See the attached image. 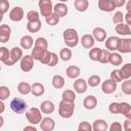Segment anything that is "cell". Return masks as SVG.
Wrapping results in <instances>:
<instances>
[{
    "instance_id": "cell-1",
    "label": "cell",
    "mask_w": 131,
    "mask_h": 131,
    "mask_svg": "<svg viewBox=\"0 0 131 131\" xmlns=\"http://www.w3.org/2000/svg\"><path fill=\"white\" fill-rule=\"evenodd\" d=\"M62 37H63V41L66 43V45L70 48H73V47H76L79 43V36H78V33L75 29L73 28H69V29H66L63 31V34H62Z\"/></svg>"
},
{
    "instance_id": "cell-2",
    "label": "cell",
    "mask_w": 131,
    "mask_h": 131,
    "mask_svg": "<svg viewBox=\"0 0 131 131\" xmlns=\"http://www.w3.org/2000/svg\"><path fill=\"white\" fill-rule=\"evenodd\" d=\"M75 110V103L61 100L58 105V115L63 119H69L73 116Z\"/></svg>"
},
{
    "instance_id": "cell-3",
    "label": "cell",
    "mask_w": 131,
    "mask_h": 131,
    "mask_svg": "<svg viewBox=\"0 0 131 131\" xmlns=\"http://www.w3.org/2000/svg\"><path fill=\"white\" fill-rule=\"evenodd\" d=\"M41 110L37 108V107H31L28 111H26V118L29 121V123H31L32 125H36V124H40V122L42 121V115H41Z\"/></svg>"
},
{
    "instance_id": "cell-4",
    "label": "cell",
    "mask_w": 131,
    "mask_h": 131,
    "mask_svg": "<svg viewBox=\"0 0 131 131\" xmlns=\"http://www.w3.org/2000/svg\"><path fill=\"white\" fill-rule=\"evenodd\" d=\"M10 108L15 114H23L27 111V102L21 98L15 97L10 101Z\"/></svg>"
},
{
    "instance_id": "cell-5",
    "label": "cell",
    "mask_w": 131,
    "mask_h": 131,
    "mask_svg": "<svg viewBox=\"0 0 131 131\" xmlns=\"http://www.w3.org/2000/svg\"><path fill=\"white\" fill-rule=\"evenodd\" d=\"M39 8L42 16L47 17L53 13V5L51 0H39Z\"/></svg>"
},
{
    "instance_id": "cell-6",
    "label": "cell",
    "mask_w": 131,
    "mask_h": 131,
    "mask_svg": "<svg viewBox=\"0 0 131 131\" xmlns=\"http://www.w3.org/2000/svg\"><path fill=\"white\" fill-rule=\"evenodd\" d=\"M34 60L35 59L30 54H27V55L23 56L21 59H20V63H19L20 70L25 73H28V72L32 71V69L34 68Z\"/></svg>"
},
{
    "instance_id": "cell-7",
    "label": "cell",
    "mask_w": 131,
    "mask_h": 131,
    "mask_svg": "<svg viewBox=\"0 0 131 131\" xmlns=\"http://www.w3.org/2000/svg\"><path fill=\"white\" fill-rule=\"evenodd\" d=\"M117 89V82H115L112 79H107L102 82L101 84V90L104 94H112Z\"/></svg>"
},
{
    "instance_id": "cell-8",
    "label": "cell",
    "mask_w": 131,
    "mask_h": 131,
    "mask_svg": "<svg viewBox=\"0 0 131 131\" xmlns=\"http://www.w3.org/2000/svg\"><path fill=\"white\" fill-rule=\"evenodd\" d=\"M120 40H121V38L116 37V36H111V37L106 38L105 43H104L105 48L107 50H110V51H116V50H118L119 44H120Z\"/></svg>"
},
{
    "instance_id": "cell-9",
    "label": "cell",
    "mask_w": 131,
    "mask_h": 131,
    "mask_svg": "<svg viewBox=\"0 0 131 131\" xmlns=\"http://www.w3.org/2000/svg\"><path fill=\"white\" fill-rule=\"evenodd\" d=\"M24 9L20 6L13 7L9 12V18L12 21H20L24 18Z\"/></svg>"
},
{
    "instance_id": "cell-10",
    "label": "cell",
    "mask_w": 131,
    "mask_h": 131,
    "mask_svg": "<svg viewBox=\"0 0 131 131\" xmlns=\"http://www.w3.org/2000/svg\"><path fill=\"white\" fill-rule=\"evenodd\" d=\"M0 60L6 66L14 64V62L11 60V57H10V51L4 46L0 47Z\"/></svg>"
},
{
    "instance_id": "cell-11",
    "label": "cell",
    "mask_w": 131,
    "mask_h": 131,
    "mask_svg": "<svg viewBox=\"0 0 131 131\" xmlns=\"http://www.w3.org/2000/svg\"><path fill=\"white\" fill-rule=\"evenodd\" d=\"M11 35V28L8 25H1L0 26V42L6 43L10 39Z\"/></svg>"
},
{
    "instance_id": "cell-12",
    "label": "cell",
    "mask_w": 131,
    "mask_h": 131,
    "mask_svg": "<svg viewBox=\"0 0 131 131\" xmlns=\"http://www.w3.org/2000/svg\"><path fill=\"white\" fill-rule=\"evenodd\" d=\"M40 128L43 131H52L55 128V122L52 118L49 117L43 118L42 121L40 122Z\"/></svg>"
},
{
    "instance_id": "cell-13",
    "label": "cell",
    "mask_w": 131,
    "mask_h": 131,
    "mask_svg": "<svg viewBox=\"0 0 131 131\" xmlns=\"http://www.w3.org/2000/svg\"><path fill=\"white\" fill-rule=\"evenodd\" d=\"M118 51L121 52V53H130L131 52V38L121 39Z\"/></svg>"
},
{
    "instance_id": "cell-14",
    "label": "cell",
    "mask_w": 131,
    "mask_h": 131,
    "mask_svg": "<svg viewBox=\"0 0 131 131\" xmlns=\"http://www.w3.org/2000/svg\"><path fill=\"white\" fill-rule=\"evenodd\" d=\"M98 8L104 12H112L115 10L116 6L112 0H98Z\"/></svg>"
},
{
    "instance_id": "cell-15",
    "label": "cell",
    "mask_w": 131,
    "mask_h": 131,
    "mask_svg": "<svg viewBox=\"0 0 131 131\" xmlns=\"http://www.w3.org/2000/svg\"><path fill=\"white\" fill-rule=\"evenodd\" d=\"M81 44L84 48L86 49H91L93 46H94V43H95V39L93 37V35H90V34H85L82 36L81 38Z\"/></svg>"
},
{
    "instance_id": "cell-16",
    "label": "cell",
    "mask_w": 131,
    "mask_h": 131,
    "mask_svg": "<svg viewBox=\"0 0 131 131\" xmlns=\"http://www.w3.org/2000/svg\"><path fill=\"white\" fill-rule=\"evenodd\" d=\"M87 87H88V83H87L84 79H82V78L77 79V80L74 82V89H75V91H76L77 93H79V94H82V93L86 92Z\"/></svg>"
},
{
    "instance_id": "cell-17",
    "label": "cell",
    "mask_w": 131,
    "mask_h": 131,
    "mask_svg": "<svg viewBox=\"0 0 131 131\" xmlns=\"http://www.w3.org/2000/svg\"><path fill=\"white\" fill-rule=\"evenodd\" d=\"M68 11H69V7L63 3V2H59V3H56L54 6H53V12L56 13L59 17H63L68 14Z\"/></svg>"
},
{
    "instance_id": "cell-18",
    "label": "cell",
    "mask_w": 131,
    "mask_h": 131,
    "mask_svg": "<svg viewBox=\"0 0 131 131\" xmlns=\"http://www.w3.org/2000/svg\"><path fill=\"white\" fill-rule=\"evenodd\" d=\"M83 105L86 110H94L97 105V98L94 95H87L83 100Z\"/></svg>"
},
{
    "instance_id": "cell-19",
    "label": "cell",
    "mask_w": 131,
    "mask_h": 131,
    "mask_svg": "<svg viewBox=\"0 0 131 131\" xmlns=\"http://www.w3.org/2000/svg\"><path fill=\"white\" fill-rule=\"evenodd\" d=\"M92 35L94 37V39L98 42H102V41H105V38H106V32L103 28H100V27H97V28H94L93 31H92Z\"/></svg>"
},
{
    "instance_id": "cell-20",
    "label": "cell",
    "mask_w": 131,
    "mask_h": 131,
    "mask_svg": "<svg viewBox=\"0 0 131 131\" xmlns=\"http://www.w3.org/2000/svg\"><path fill=\"white\" fill-rule=\"evenodd\" d=\"M40 110L43 114H46V115H49V114H52L55 110V105L52 101L50 100H45L43 102H41L40 104Z\"/></svg>"
},
{
    "instance_id": "cell-21",
    "label": "cell",
    "mask_w": 131,
    "mask_h": 131,
    "mask_svg": "<svg viewBox=\"0 0 131 131\" xmlns=\"http://www.w3.org/2000/svg\"><path fill=\"white\" fill-rule=\"evenodd\" d=\"M10 57H11V60L14 63L17 62L23 57V49L19 48V47H17V46L12 47L11 50H10Z\"/></svg>"
},
{
    "instance_id": "cell-22",
    "label": "cell",
    "mask_w": 131,
    "mask_h": 131,
    "mask_svg": "<svg viewBox=\"0 0 131 131\" xmlns=\"http://www.w3.org/2000/svg\"><path fill=\"white\" fill-rule=\"evenodd\" d=\"M80 73H81V70L77 66H70L66 70V75L70 79H76V78H78L79 75H80Z\"/></svg>"
},
{
    "instance_id": "cell-23",
    "label": "cell",
    "mask_w": 131,
    "mask_h": 131,
    "mask_svg": "<svg viewBox=\"0 0 131 131\" xmlns=\"http://www.w3.org/2000/svg\"><path fill=\"white\" fill-rule=\"evenodd\" d=\"M108 128L106 121L102 120V119H97L93 122L92 125V130L93 131H105Z\"/></svg>"
},
{
    "instance_id": "cell-24",
    "label": "cell",
    "mask_w": 131,
    "mask_h": 131,
    "mask_svg": "<svg viewBox=\"0 0 131 131\" xmlns=\"http://www.w3.org/2000/svg\"><path fill=\"white\" fill-rule=\"evenodd\" d=\"M33 38L30 35H25L19 40V44L23 49H31L33 46Z\"/></svg>"
},
{
    "instance_id": "cell-25",
    "label": "cell",
    "mask_w": 131,
    "mask_h": 131,
    "mask_svg": "<svg viewBox=\"0 0 131 131\" xmlns=\"http://www.w3.org/2000/svg\"><path fill=\"white\" fill-rule=\"evenodd\" d=\"M44 91H45V88H44V85L39 83V82H36L32 85V91L31 93L34 95V96H42L44 94Z\"/></svg>"
},
{
    "instance_id": "cell-26",
    "label": "cell",
    "mask_w": 131,
    "mask_h": 131,
    "mask_svg": "<svg viewBox=\"0 0 131 131\" xmlns=\"http://www.w3.org/2000/svg\"><path fill=\"white\" fill-rule=\"evenodd\" d=\"M75 9L79 12H84L89 7V1L88 0H75L74 2Z\"/></svg>"
},
{
    "instance_id": "cell-27",
    "label": "cell",
    "mask_w": 131,
    "mask_h": 131,
    "mask_svg": "<svg viewBox=\"0 0 131 131\" xmlns=\"http://www.w3.org/2000/svg\"><path fill=\"white\" fill-rule=\"evenodd\" d=\"M52 86L55 88V89H61L63 86H64V79L62 76L60 75H54L52 77Z\"/></svg>"
},
{
    "instance_id": "cell-28",
    "label": "cell",
    "mask_w": 131,
    "mask_h": 131,
    "mask_svg": "<svg viewBox=\"0 0 131 131\" xmlns=\"http://www.w3.org/2000/svg\"><path fill=\"white\" fill-rule=\"evenodd\" d=\"M116 32L119 34V35H123V36H126V35H130V30H129V25L128 24H124V23H121V24H118L115 28Z\"/></svg>"
},
{
    "instance_id": "cell-29",
    "label": "cell",
    "mask_w": 131,
    "mask_h": 131,
    "mask_svg": "<svg viewBox=\"0 0 131 131\" xmlns=\"http://www.w3.org/2000/svg\"><path fill=\"white\" fill-rule=\"evenodd\" d=\"M42 27L41 20H37V21H28L27 24V30L30 33H37L40 31Z\"/></svg>"
},
{
    "instance_id": "cell-30",
    "label": "cell",
    "mask_w": 131,
    "mask_h": 131,
    "mask_svg": "<svg viewBox=\"0 0 131 131\" xmlns=\"http://www.w3.org/2000/svg\"><path fill=\"white\" fill-rule=\"evenodd\" d=\"M108 62H110L111 64H113V66H120V64H122V62H123V58H122V56H121L120 53L111 52Z\"/></svg>"
},
{
    "instance_id": "cell-31",
    "label": "cell",
    "mask_w": 131,
    "mask_h": 131,
    "mask_svg": "<svg viewBox=\"0 0 131 131\" xmlns=\"http://www.w3.org/2000/svg\"><path fill=\"white\" fill-rule=\"evenodd\" d=\"M17 90H18V92L20 94L27 95V94H29L32 91V85H30L27 82H20L17 85Z\"/></svg>"
},
{
    "instance_id": "cell-32",
    "label": "cell",
    "mask_w": 131,
    "mask_h": 131,
    "mask_svg": "<svg viewBox=\"0 0 131 131\" xmlns=\"http://www.w3.org/2000/svg\"><path fill=\"white\" fill-rule=\"evenodd\" d=\"M46 50H47V49H42V48H39V47H34V48L32 49L31 55L33 56V58H34L35 60H39V61H40V60L42 59V57L44 56Z\"/></svg>"
},
{
    "instance_id": "cell-33",
    "label": "cell",
    "mask_w": 131,
    "mask_h": 131,
    "mask_svg": "<svg viewBox=\"0 0 131 131\" xmlns=\"http://www.w3.org/2000/svg\"><path fill=\"white\" fill-rule=\"evenodd\" d=\"M101 48H98V47H92L88 53L89 57L91 60L93 61H98L99 58H100V55H101Z\"/></svg>"
},
{
    "instance_id": "cell-34",
    "label": "cell",
    "mask_w": 131,
    "mask_h": 131,
    "mask_svg": "<svg viewBox=\"0 0 131 131\" xmlns=\"http://www.w3.org/2000/svg\"><path fill=\"white\" fill-rule=\"evenodd\" d=\"M61 98H62V100H66V101H69V102H75L76 94H75V92L73 90L67 89V90H64L62 92Z\"/></svg>"
},
{
    "instance_id": "cell-35",
    "label": "cell",
    "mask_w": 131,
    "mask_h": 131,
    "mask_svg": "<svg viewBox=\"0 0 131 131\" xmlns=\"http://www.w3.org/2000/svg\"><path fill=\"white\" fill-rule=\"evenodd\" d=\"M72 55H73V53H72V50L70 49V47H64V48H62V49L60 50V52H59V57H60V59L63 60V61H69V60H71Z\"/></svg>"
},
{
    "instance_id": "cell-36",
    "label": "cell",
    "mask_w": 131,
    "mask_h": 131,
    "mask_svg": "<svg viewBox=\"0 0 131 131\" xmlns=\"http://www.w3.org/2000/svg\"><path fill=\"white\" fill-rule=\"evenodd\" d=\"M120 71H121L123 80L130 79V78H131V62L125 63V64L120 69Z\"/></svg>"
},
{
    "instance_id": "cell-37",
    "label": "cell",
    "mask_w": 131,
    "mask_h": 131,
    "mask_svg": "<svg viewBox=\"0 0 131 131\" xmlns=\"http://www.w3.org/2000/svg\"><path fill=\"white\" fill-rule=\"evenodd\" d=\"M122 92L126 95H131V80L130 79H126L123 81L122 86H121Z\"/></svg>"
},
{
    "instance_id": "cell-38",
    "label": "cell",
    "mask_w": 131,
    "mask_h": 131,
    "mask_svg": "<svg viewBox=\"0 0 131 131\" xmlns=\"http://www.w3.org/2000/svg\"><path fill=\"white\" fill-rule=\"evenodd\" d=\"M34 47H39L42 49H47L48 48V42L44 37H39L35 40Z\"/></svg>"
},
{
    "instance_id": "cell-39",
    "label": "cell",
    "mask_w": 131,
    "mask_h": 131,
    "mask_svg": "<svg viewBox=\"0 0 131 131\" xmlns=\"http://www.w3.org/2000/svg\"><path fill=\"white\" fill-rule=\"evenodd\" d=\"M59 16L56 14V13H52V14H50L49 16H47V17H45V20H46V23H47V25H49V26H55V25H57L58 23H59Z\"/></svg>"
},
{
    "instance_id": "cell-40",
    "label": "cell",
    "mask_w": 131,
    "mask_h": 131,
    "mask_svg": "<svg viewBox=\"0 0 131 131\" xmlns=\"http://www.w3.org/2000/svg\"><path fill=\"white\" fill-rule=\"evenodd\" d=\"M100 82H101V80H100V77L98 75L90 76L88 78V81H87V83H88V85L90 87H96V86H98L100 84Z\"/></svg>"
},
{
    "instance_id": "cell-41",
    "label": "cell",
    "mask_w": 131,
    "mask_h": 131,
    "mask_svg": "<svg viewBox=\"0 0 131 131\" xmlns=\"http://www.w3.org/2000/svg\"><path fill=\"white\" fill-rule=\"evenodd\" d=\"M28 21H37L40 20V14L36 10H30L26 15Z\"/></svg>"
},
{
    "instance_id": "cell-42",
    "label": "cell",
    "mask_w": 131,
    "mask_h": 131,
    "mask_svg": "<svg viewBox=\"0 0 131 131\" xmlns=\"http://www.w3.org/2000/svg\"><path fill=\"white\" fill-rule=\"evenodd\" d=\"M108 111L111 114L117 115V114H121V104L120 102H112L108 105Z\"/></svg>"
},
{
    "instance_id": "cell-43",
    "label": "cell",
    "mask_w": 131,
    "mask_h": 131,
    "mask_svg": "<svg viewBox=\"0 0 131 131\" xmlns=\"http://www.w3.org/2000/svg\"><path fill=\"white\" fill-rule=\"evenodd\" d=\"M10 95V90L8 87L2 85L0 86V100H5L9 97Z\"/></svg>"
},
{
    "instance_id": "cell-44",
    "label": "cell",
    "mask_w": 131,
    "mask_h": 131,
    "mask_svg": "<svg viewBox=\"0 0 131 131\" xmlns=\"http://www.w3.org/2000/svg\"><path fill=\"white\" fill-rule=\"evenodd\" d=\"M110 55H111V51L107 50V49H102L101 50V55H100V58H99V62L101 63H107L108 60H110Z\"/></svg>"
},
{
    "instance_id": "cell-45",
    "label": "cell",
    "mask_w": 131,
    "mask_h": 131,
    "mask_svg": "<svg viewBox=\"0 0 131 131\" xmlns=\"http://www.w3.org/2000/svg\"><path fill=\"white\" fill-rule=\"evenodd\" d=\"M111 79L114 80V81L117 82V83L123 81V77H122L121 71H120V70H114V71L111 73Z\"/></svg>"
},
{
    "instance_id": "cell-46",
    "label": "cell",
    "mask_w": 131,
    "mask_h": 131,
    "mask_svg": "<svg viewBox=\"0 0 131 131\" xmlns=\"http://www.w3.org/2000/svg\"><path fill=\"white\" fill-rule=\"evenodd\" d=\"M113 23L114 24H121V23H123V20H124V14H123V12H121V11H116L115 12V14L113 15Z\"/></svg>"
},
{
    "instance_id": "cell-47",
    "label": "cell",
    "mask_w": 131,
    "mask_h": 131,
    "mask_svg": "<svg viewBox=\"0 0 131 131\" xmlns=\"http://www.w3.org/2000/svg\"><path fill=\"white\" fill-rule=\"evenodd\" d=\"M78 130L79 131H91L92 130V126L90 125V123H88L87 121H83L79 124L78 126Z\"/></svg>"
},
{
    "instance_id": "cell-48",
    "label": "cell",
    "mask_w": 131,
    "mask_h": 131,
    "mask_svg": "<svg viewBox=\"0 0 131 131\" xmlns=\"http://www.w3.org/2000/svg\"><path fill=\"white\" fill-rule=\"evenodd\" d=\"M9 2L7 0H0V11H1V15H3L4 13H6L8 11L9 8Z\"/></svg>"
},
{
    "instance_id": "cell-49",
    "label": "cell",
    "mask_w": 131,
    "mask_h": 131,
    "mask_svg": "<svg viewBox=\"0 0 131 131\" xmlns=\"http://www.w3.org/2000/svg\"><path fill=\"white\" fill-rule=\"evenodd\" d=\"M51 56H52V52H50L49 50H46V52H45L44 56L42 57V59L40 60V62L43 64H48L51 59Z\"/></svg>"
},
{
    "instance_id": "cell-50",
    "label": "cell",
    "mask_w": 131,
    "mask_h": 131,
    "mask_svg": "<svg viewBox=\"0 0 131 131\" xmlns=\"http://www.w3.org/2000/svg\"><path fill=\"white\" fill-rule=\"evenodd\" d=\"M123 129V126L119 122H114L110 126V131H121Z\"/></svg>"
},
{
    "instance_id": "cell-51",
    "label": "cell",
    "mask_w": 131,
    "mask_h": 131,
    "mask_svg": "<svg viewBox=\"0 0 131 131\" xmlns=\"http://www.w3.org/2000/svg\"><path fill=\"white\" fill-rule=\"evenodd\" d=\"M57 63H58V56H57L56 53L52 52V56H51V59H50L48 66H49V67H54V66H56Z\"/></svg>"
},
{
    "instance_id": "cell-52",
    "label": "cell",
    "mask_w": 131,
    "mask_h": 131,
    "mask_svg": "<svg viewBox=\"0 0 131 131\" xmlns=\"http://www.w3.org/2000/svg\"><path fill=\"white\" fill-rule=\"evenodd\" d=\"M120 104H121V114L124 116L126 114V112L129 110L130 104L127 103V102H120Z\"/></svg>"
},
{
    "instance_id": "cell-53",
    "label": "cell",
    "mask_w": 131,
    "mask_h": 131,
    "mask_svg": "<svg viewBox=\"0 0 131 131\" xmlns=\"http://www.w3.org/2000/svg\"><path fill=\"white\" fill-rule=\"evenodd\" d=\"M123 128L125 131H131V119L126 118V120L124 121V124H123Z\"/></svg>"
},
{
    "instance_id": "cell-54",
    "label": "cell",
    "mask_w": 131,
    "mask_h": 131,
    "mask_svg": "<svg viewBox=\"0 0 131 131\" xmlns=\"http://www.w3.org/2000/svg\"><path fill=\"white\" fill-rule=\"evenodd\" d=\"M112 1L116 7H122L126 3V0H112Z\"/></svg>"
},
{
    "instance_id": "cell-55",
    "label": "cell",
    "mask_w": 131,
    "mask_h": 131,
    "mask_svg": "<svg viewBox=\"0 0 131 131\" xmlns=\"http://www.w3.org/2000/svg\"><path fill=\"white\" fill-rule=\"evenodd\" d=\"M124 19L126 21V24H131V12H127L125 15H124Z\"/></svg>"
},
{
    "instance_id": "cell-56",
    "label": "cell",
    "mask_w": 131,
    "mask_h": 131,
    "mask_svg": "<svg viewBox=\"0 0 131 131\" xmlns=\"http://www.w3.org/2000/svg\"><path fill=\"white\" fill-rule=\"evenodd\" d=\"M27 130H32V131H37V128L35 127V126H27V127H25L24 128V131H27Z\"/></svg>"
},
{
    "instance_id": "cell-57",
    "label": "cell",
    "mask_w": 131,
    "mask_h": 131,
    "mask_svg": "<svg viewBox=\"0 0 131 131\" xmlns=\"http://www.w3.org/2000/svg\"><path fill=\"white\" fill-rule=\"evenodd\" d=\"M126 9H127V12H131V0H129L126 3Z\"/></svg>"
},
{
    "instance_id": "cell-58",
    "label": "cell",
    "mask_w": 131,
    "mask_h": 131,
    "mask_svg": "<svg viewBox=\"0 0 131 131\" xmlns=\"http://www.w3.org/2000/svg\"><path fill=\"white\" fill-rule=\"evenodd\" d=\"M126 118H128V119H131V105H130V107H129V110L126 112V114L124 115Z\"/></svg>"
},
{
    "instance_id": "cell-59",
    "label": "cell",
    "mask_w": 131,
    "mask_h": 131,
    "mask_svg": "<svg viewBox=\"0 0 131 131\" xmlns=\"http://www.w3.org/2000/svg\"><path fill=\"white\" fill-rule=\"evenodd\" d=\"M0 106H1V110H0V115L4 112V108H5V105H4V102H3V100H1V102H0Z\"/></svg>"
},
{
    "instance_id": "cell-60",
    "label": "cell",
    "mask_w": 131,
    "mask_h": 131,
    "mask_svg": "<svg viewBox=\"0 0 131 131\" xmlns=\"http://www.w3.org/2000/svg\"><path fill=\"white\" fill-rule=\"evenodd\" d=\"M3 126V117L0 116V128Z\"/></svg>"
},
{
    "instance_id": "cell-61",
    "label": "cell",
    "mask_w": 131,
    "mask_h": 131,
    "mask_svg": "<svg viewBox=\"0 0 131 131\" xmlns=\"http://www.w3.org/2000/svg\"><path fill=\"white\" fill-rule=\"evenodd\" d=\"M128 25H129V24H128ZM129 30H130V35H131V24L129 25Z\"/></svg>"
},
{
    "instance_id": "cell-62",
    "label": "cell",
    "mask_w": 131,
    "mask_h": 131,
    "mask_svg": "<svg viewBox=\"0 0 131 131\" xmlns=\"http://www.w3.org/2000/svg\"><path fill=\"white\" fill-rule=\"evenodd\" d=\"M59 1H60V2H63V3H64V2H68L69 0H59Z\"/></svg>"
},
{
    "instance_id": "cell-63",
    "label": "cell",
    "mask_w": 131,
    "mask_h": 131,
    "mask_svg": "<svg viewBox=\"0 0 131 131\" xmlns=\"http://www.w3.org/2000/svg\"><path fill=\"white\" fill-rule=\"evenodd\" d=\"M31 1H34V0H31Z\"/></svg>"
}]
</instances>
